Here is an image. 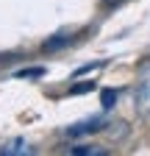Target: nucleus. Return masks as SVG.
<instances>
[{
    "label": "nucleus",
    "instance_id": "4",
    "mask_svg": "<svg viewBox=\"0 0 150 156\" xmlns=\"http://www.w3.org/2000/svg\"><path fill=\"white\" fill-rule=\"evenodd\" d=\"M100 101H103V109H111V106L117 103V89H103Z\"/></svg>",
    "mask_w": 150,
    "mask_h": 156
},
{
    "label": "nucleus",
    "instance_id": "2",
    "mask_svg": "<svg viewBox=\"0 0 150 156\" xmlns=\"http://www.w3.org/2000/svg\"><path fill=\"white\" fill-rule=\"evenodd\" d=\"M100 128V120H86V123H78V126H72L67 128L70 136H78V134H86V131H97Z\"/></svg>",
    "mask_w": 150,
    "mask_h": 156
},
{
    "label": "nucleus",
    "instance_id": "5",
    "mask_svg": "<svg viewBox=\"0 0 150 156\" xmlns=\"http://www.w3.org/2000/svg\"><path fill=\"white\" fill-rule=\"evenodd\" d=\"M45 70L42 67H31V70H22V73H17V75H20V78H39Z\"/></svg>",
    "mask_w": 150,
    "mask_h": 156
},
{
    "label": "nucleus",
    "instance_id": "1",
    "mask_svg": "<svg viewBox=\"0 0 150 156\" xmlns=\"http://www.w3.org/2000/svg\"><path fill=\"white\" fill-rule=\"evenodd\" d=\"M0 153L3 156H25V153H33V151H31V145L25 140H11V142H6L0 148Z\"/></svg>",
    "mask_w": 150,
    "mask_h": 156
},
{
    "label": "nucleus",
    "instance_id": "3",
    "mask_svg": "<svg viewBox=\"0 0 150 156\" xmlns=\"http://www.w3.org/2000/svg\"><path fill=\"white\" fill-rule=\"evenodd\" d=\"M72 153L75 156H106V151L97 145H78V148H72Z\"/></svg>",
    "mask_w": 150,
    "mask_h": 156
},
{
    "label": "nucleus",
    "instance_id": "6",
    "mask_svg": "<svg viewBox=\"0 0 150 156\" xmlns=\"http://www.w3.org/2000/svg\"><path fill=\"white\" fill-rule=\"evenodd\" d=\"M95 84H78V87H72V95H78V92H89Z\"/></svg>",
    "mask_w": 150,
    "mask_h": 156
}]
</instances>
